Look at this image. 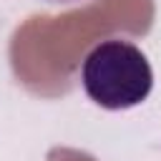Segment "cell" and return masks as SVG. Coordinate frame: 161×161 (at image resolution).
<instances>
[{"mask_svg": "<svg viewBox=\"0 0 161 161\" xmlns=\"http://www.w3.org/2000/svg\"><path fill=\"white\" fill-rule=\"evenodd\" d=\"M43 3H48V5H80L86 0H43Z\"/></svg>", "mask_w": 161, "mask_h": 161, "instance_id": "obj_2", "label": "cell"}, {"mask_svg": "<svg viewBox=\"0 0 161 161\" xmlns=\"http://www.w3.org/2000/svg\"><path fill=\"white\" fill-rule=\"evenodd\" d=\"M80 86L96 106L106 111H128L151 96L153 68L136 43L106 38L86 53L80 63Z\"/></svg>", "mask_w": 161, "mask_h": 161, "instance_id": "obj_1", "label": "cell"}]
</instances>
